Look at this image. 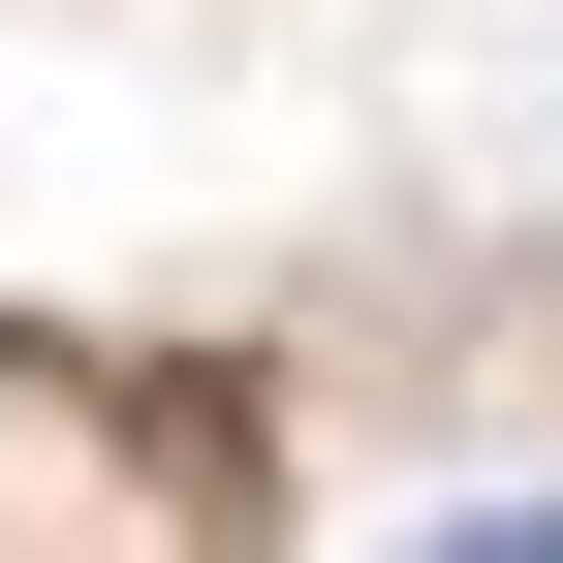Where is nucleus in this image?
<instances>
[{"label":"nucleus","instance_id":"obj_1","mask_svg":"<svg viewBox=\"0 0 563 563\" xmlns=\"http://www.w3.org/2000/svg\"><path fill=\"white\" fill-rule=\"evenodd\" d=\"M439 563H563V501H470V532H439Z\"/></svg>","mask_w":563,"mask_h":563}]
</instances>
